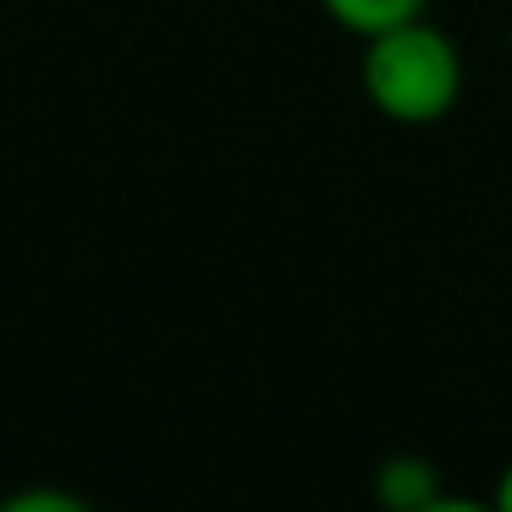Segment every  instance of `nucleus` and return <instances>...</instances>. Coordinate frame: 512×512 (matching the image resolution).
<instances>
[{"label": "nucleus", "mask_w": 512, "mask_h": 512, "mask_svg": "<svg viewBox=\"0 0 512 512\" xmlns=\"http://www.w3.org/2000/svg\"><path fill=\"white\" fill-rule=\"evenodd\" d=\"M463 50L430 17H408L397 28H380L364 39L358 56V89L386 122L430 127L457 111L463 100Z\"/></svg>", "instance_id": "nucleus-1"}, {"label": "nucleus", "mask_w": 512, "mask_h": 512, "mask_svg": "<svg viewBox=\"0 0 512 512\" xmlns=\"http://www.w3.org/2000/svg\"><path fill=\"white\" fill-rule=\"evenodd\" d=\"M419 512H496L490 501H474V496H452V490H441V496L430 501V507H419Z\"/></svg>", "instance_id": "nucleus-5"}, {"label": "nucleus", "mask_w": 512, "mask_h": 512, "mask_svg": "<svg viewBox=\"0 0 512 512\" xmlns=\"http://www.w3.org/2000/svg\"><path fill=\"white\" fill-rule=\"evenodd\" d=\"M0 512H100V507L67 485H23L12 496H0Z\"/></svg>", "instance_id": "nucleus-4"}, {"label": "nucleus", "mask_w": 512, "mask_h": 512, "mask_svg": "<svg viewBox=\"0 0 512 512\" xmlns=\"http://www.w3.org/2000/svg\"><path fill=\"white\" fill-rule=\"evenodd\" d=\"M320 12L331 17L336 28L369 39V34H380V28H397V23H408V17H424L430 0H320Z\"/></svg>", "instance_id": "nucleus-3"}, {"label": "nucleus", "mask_w": 512, "mask_h": 512, "mask_svg": "<svg viewBox=\"0 0 512 512\" xmlns=\"http://www.w3.org/2000/svg\"><path fill=\"white\" fill-rule=\"evenodd\" d=\"M441 490L446 485H441V474H435V463L419 452H391V457H380V468H375L380 512H419V507H430Z\"/></svg>", "instance_id": "nucleus-2"}, {"label": "nucleus", "mask_w": 512, "mask_h": 512, "mask_svg": "<svg viewBox=\"0 0 512 512\" xmlns=\"http://www.w3.org/2000/svg\"><path fill=\"white\" fill-rule=\"evenodd\" d=\"M490 507H496V512H512V463L496 474V490H490Z\"/></svg>", "instance_id": "nucleus-6"}]
</instances>
